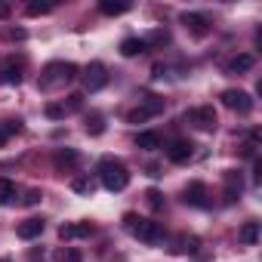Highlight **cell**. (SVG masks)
I'll use <instances>...</instances> for the list:
<instances>
[{"label":"cell","mask_w":262,"mask_h":262,"mask_svg":"<svg viewBox=\"0 0 262 262\" xmlns=\"http://www.w3.org/2000/svg\"><path fill=\"white\" fill-rule=\"evenodd\" d=\"M136 222H139V219H136V213H126V216H123V225H126L129 231H133V225H136Z\"/></svg>","instance_id":"obj_33"},{"label":"cell","mask_w":262,"mask_h":262,"mask_svg":"<svg viewBox=\"0 0 262 262\" xmlns=\"http://www.w3.org/2000/svg\"><path fill=\"white\" fill-rule=\"evenodd\" d=\"M4 80H7V83H22L19 68H16V65H7V68H4Z\"/></svg>","instance_id":"obj_24"},{"label":"cell","mask_w":262,"mask_h":262,"mask_svg":"<svg viewBox=\"0 0 262 262\" xmlns=\"http://www.w3.org/2000/svg\"><path fill=\"white\" fill-rule=\"evenodd\" d=\"M86 234H93V225H90V222H77V225H62V228H59V237H62V241L86 237Z\"/></svg>","instance_id":"obj_11"},{"label":"cell","mask_w":262,"mask_h":262,"mask_svg":"<svg viewBox=\"0 0 262 262\" xmlns=\"http://www.w3.org/2000/svg\"><path fill=\"white\" fill-rule=\"evenodd\" d=\"M43 219H37V216H31V219H25V222H19V228H16V234L22 237V241H34V237H40L43 234Z\"/></svg>","instance_id":"obj_8"},{"label":"cell","mask_w":262,"mask_h":262,"mask_svg":"<svg viewBox=\"0 0 262 262\" xmlns=\"http://www.w3.org/2000/svg\"><path fill=\"white\" fill-rule=\"evenodd\" d=\"M145 47H148V43H145L142 37H126V40L120 43V53L129 59V56H139V53H145Z\"/></svg>","instance_id":"obj_14"},{"label":"cell","mask_w":262,"mask_h":262,"mask_svg":"<svg viewBox=\"0 0 262 262\" xmlns=\"http://www.w3.org/2000/svg\"><path fill=\"white\" fill-rule=\"evenodd\" d=\"M191 117L198 120V126H201V129H216V111H213V105H204V108H198Z\"/></svg>","instance_id":"obj_13"},{"label":"cell","mask_w":262,"mask_h":262,"mask_svg":"<svg viewBox=\"0 0 262 262\" xmlns=\"http://www.w3.org/2000/svg\"><path fill=\"white\" fill-rule=\"evenodd\" d=\"M53 7L50 4H28V16H43V13H50Z\"/></svg>","instance_id":"obj_28"},{"label":"cell","mask_w":262,"mask_h":262,"mask_svg":"<svg viewBox=\"0 0 262 262\" xmlns=\"http://www.w3.org/2000/svg\"><path fill=\"white\" fill-rule=\"evenodd\" d=\"M133 234H136L139 241H145V244H158V241H164V222L139 219V222L133 225Z\"/></svg>","instance_id":"obj_3"},{"label":"cell","mask_w":262,"mask_h":262,"mask_svg":"<svg viewBox=\"0 0 262 262\" xmlns=\"http://www.w3.org/2000/svg\"><path fill=\"white\" fill-rule=\"evenodd\" d=\"M241 191H244L241 173H237V170H228V173H225V201H237Z\"/></svg>","instance_id":"obj_10"},{"label":"cell","mask_w":262,"mask_h":262,"mask_svg":"<svg viewBox=\"0 0 262 262\" xmlns=\"http://www.w3.org/2000/svg\"><path fill=\"white\" fill-rule=\"evenodd\" d=\"M13 201H16V182L0 179V207H10Z\"/></svg>","instance_id":"obj_17"},{"label":"cell","mask_w":262,"mask_h":262,"mask_svg":"<svg viewBox=\"0 0 262 262\" xmlns=\"http://www.w3.org/2000/svg\"><path fill=\"white\" fill-rule=\"evenodd\" d=\"M77 161H80V158H77L74 148H62V151H56V167H59V170H71Z\"/></svg>","instance_id":"obj_15"},{"label":"cell","mask_w":262,"mask_h":262,"mask_svg":"<svg viewBox=\"0 0 262 262\" xmlns=\"http://www.w3.org/2000/svg\"><path fill=\"white\" fill-rule=\"evenodd\" d=\"M253 65H256V56H253V53H241V56H234V59H231L228 71H250Z\"/></svg>","instance_id":"obj_16"},{"label":"cell","mask_w":262,"mask_h":262,"mask_svg":"<svg viewBox=\"0 0 262 262\" xmlns=\"http://www.w3.org/2000/svg\"><path fill=\"white\" fill-rule=\"evenodd\" d=\"M99 10H102L105 16H123V13L129 10V4H126V0H120V4H114V0H102Z\"/></svg>","instance_id":"obj_18"},{"label":"cell","mask_w":262,"mask_h":262,"mask_svg":"<svg viewBox=\"0 0 262 262\" xmlns=\"http://www.w3.org/2000/svg\"><path fill=\"white\" fill-rule=\"evenodd\" d=\"M151 40H155V43H167V34H164V31H155V37H151Z\"/></svg>","instance_id":"obj_34"},{"label":"cell","mask_w":262,"mask_h":262,"mask_svg":"<svg viewBox=\"0 0 262 262\" xmlns=\"http://www.w3.org/2000/svg\"><path fill=\"white\" fill-rule=\"evenodd\" d=\"M25 204H28V207H34V204H40V191H37V188H31V191L25 194Z\"/></svg>","instance_id":"obj_31"},{"label":"cell","mask_w":262,"mask_h":262,"mask_svg":"<svg viewBox=\"0 0 262 262\" xmlns=\"http://www.w3.org/2000/svg\"><path fill=\"white\" fill-rule=\"evenodd\" d=\"M182 201L191 204V207H207V204H210V201H207V185H204V182H191V185L185 188Z\"/></svg>","instance_id":"obj_9"},{"label":"cell","mask_w":262,"mask_h":262,"mask_svg":"<svg viewBox=\"0 0 262 262\" xmlns=\"http://www.w3.org/2000/svg\"><path fill=\"white\" fill-rule=\"evenodd\" d=\"M145 198H148V204H151V207H155V210H161V207H164V194H161V191H158V188H151V191H148V194H145Z\"/></svg>","instance_id":"obj_27"},{"label":"cell","mask_w":262,"mask_h":262,"mask_svg":"<svg viewBox=\"0 0 262 262\" xmlns=\"http://www.w3.org/2000/svg\"><path fill=\"white\" fill-rule=\"evenodd\" d=\"M19 129H22V126H19L16 120H4V123H0V148H4L7 139H10L13 133H19Z\"/></svg>","instance_id":"obj_20"},{"label":"cell","mask_w":262,"mask_h":262,"mask_svg":"<svg viewBox=\"0 0 262 262\" xmlns=\"http://www.w3.org/2000/svg\"><path fill=\"white\" fill-rule=\"evenodd\" d=\"M136 145L145 148V151H158V148H164V139H161V133L148 129V133H139V136H136Z\"/></svg>","instance_id":"obj_12"},{"label":"cell","mask_w":262,"mask_h":262,"mask_svg":"<svg viewBox=\"0 0 262 262\" xmlns=\"http://www.w3.org/2000/svg\"><path fill=\"white\" fill-rule=\"evenodd\" d=\"M71 191H77V194H90V191H93V179H86V176L71 179Z\"/></svg>","instance_id":"obj_23"},{"label":"cell","mask_w":262,"mask_h":262,"mask_svg":"<svg viewBox=\"0 0 262 262\" xmlns=\"http://www.w3.org/2000/svg\"><path fill=\"white\" fill-rule=\"evenodd\" d=\"M99 179L108 191H123L129 185V170L114 158H102L99 161Z\"/></svg>","instance_id":"obj_1"},{"label":"cell","mask_w":262,"mask_h":262,"mask_svg":"<svg viewBox=\"0 0 262 262\" xmlns=\"http://www.w3.org/2000/svg\"><path fill=\"white\" fill-rule=\"evenodd\" d=\"M191 155H194V142H191V139H176V142L167 148V158H170L173 164H185V161H191Z\"/></svg>","instance_id":"obj_7"},{"label":"cell","mask_w":262,"mask_h":262,"mask_svg":"<svg viewBox=\"0 0 262 262\" xmlns=\"http://www.w3.org/2000/svg\"><path fill=\"white\" fill-rule=\"evenodd\" d=\"M179 22H182L194 37H204V34L210 31V19H207L204 13H182V16H179Z\"/></svg>","instance_id":"obj_6"},{"label":"cell","mask_w":262,"mask_h":262,"mask_svg":"<svg viewBox=\"0 0 262 262\" xmlns=\"http://www.w3.org/2000/svg\"><path fill=\"white\" fill-rule=\"evenodd\" d=\"M148 117H151V114H148L145 108H133V111L126 114V120H129V123H142V120H148Z\"/></svg>","instance_id":"obj_26"},{"label":"cell","mask_w":262,"mask_h":262,"mask_svg":"<svg viewBox=\"0 0 262 262\" xmlns=\"http://www.w3.org/2000/svg\"><path fill=\"white\" fill-rule=\"evenodd\" d=\"M222 105L231 108V111H237V114H250L253 111V99L244 90H225L222 93Z\"/></svg>","instance_id":"obj_4"},{"label":"cell","mask_w":262,"mask_h":262,"mask_svg":"<svg viewBox=\"0 0 262 262\" xmlns=\"http://www.w3.org/2000/svg\"><path fill=\"white\" fill-rule=\"evenodd\" d=\"M241 244H256L259 241V222H244V228L237 231Z\"/></svg>","instance_id":"obj_19"},{"label":"cell","mask_w":262,"mask_h":262,"mask_svg":"<svg viewBox=\"0 0 262 262\" xmlns=\"http://www.w3.org/2000/svg\"><path fill=\"white\" fill-rule=\"evenodd\" d=\"M108 83V71H105V65L102 62H90V68L83 71V86L90 90V93H96V90H102Z\"/></svg>","instance_id":"obj_5"},{"label":"cell","mask_w":262,"mask_h":262,"mask_svg":"<svg viewBox=\"0 0 262 262\" xmlns=\"http://www.w3.org/2000/svg\"><path fill=\"white\" fill-rule=\"evenodd\" d=\"M86 133H90V136H102V133H105V120H102L99 114H90V117H86Z\"/></svg>","instance_id":"obj_21"},{"label":"cell","mask_w":262,"mask_h":262,"mask_svg":"<svg viewBox=\"0 0 262 262\" xmlns=\"http://www.w3.org/2000/svg\"><path fill=\"white\" fill-rule=\"evenodd\" d=\"M10 13H13V7L7 4V0H0V19H10Z\"/></svg>","instance_id":"obj_32"},{"label":"cell","mask_w":262,"mask_h":262,"mask_svg":"<svg viewBox=\"0 0 262 262\" xmlns=\"http://www.w3.org/2000/svg\"><path fill=\"white\" fill-rule=\"evenodd\" d=\"M47 117L50 120H62L65 117V108L62 105H47Z\"/></svg>","instance_id":"obj_29"},{"label":"cell","mask_w":262,"mask_h":262,"mask_svg":"<svg viewBox=\"0 0 262 262\" xmlns=\"http://www.w3.org/2000/svg\"><path fill=\"white\" fill-rule=\"evenodd\" d=\"M74 77H77V68H74L71 62H50V65L43 68V74H40V90H53V86L68 83V80H74Z\"/></svg>","instance_id":"obj_2"},{"label":"cell","mask_w":262,"mask_h":262,"mask_svg":"<svg viewBox=\"0 0 262 262\" xmlns=\"http://www.w3.org/2000/svg\"><path fill=\"white\" fill-rule=\"evenodd\" d=\"M59 262H83V253L77 250V247H68L65 253H62V259Z\"/></svg>","instance_id":"obj_25"},{"label":"cell","mask_w":262,"mask_h":262,"mask_svg":"<svg viewBox=\"0 0 262 262\" xmlns=\"http://www.w3.org/2000/svg\"><path fill=\"white\" fill-rule=\"evenodd\" d=\"M142 108L155 117V114H161V111H164V99H158V96H145V99H142Z\"/></svg>","instance_id":"obj_22"},{"label":"cell","mask_w":262,"mask_h":262,"mask_svg":"<svg viewBox=\"0 0 262 262\" xmlns=\"http://www.w3.org/2000/svg\"><path fill=\"white\" fill-rule=\"evenodd\" d=\"M80 105H83V96H80V93H71V96H68V108H71V111H77Z\"/></svg>","instance_id":"obj_30"}]
</instances>
